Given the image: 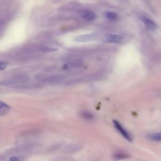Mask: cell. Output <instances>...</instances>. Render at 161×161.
Returning a JSON list of instances; mask_svg holds the SVG:
<instances>
[{
	"mask_svg": "<svg viewBox=\"0 0 161 161\" xmlns=\"http://www.w3.org/2000/svg\"><path fill=\"white\" fill-rule=\"evenodd\" d=\"M113 123L114 124V126L115 127V129L117 130L118 132H120L122 136L124 137L127 141H129V142H132V138L130 135V133L123 128V126L121 125V123L118 122V121L114 120H113Z\"/></svg>",
	"mask_w": 161,
	"mask_h": 161,
	"instance_id": "1",
	"label": "cell"
},
{
	"mask_svg": "<svg viewBox=\"0 0 161 161\" xmlns=\"http://www.w3.org/2000/svg\"><path fill=\"white\" fill-rule=\"evenodd\" d=\"M95 34H84V35H80L74 38V40L77 42H90L95 39Z\"/></svg>",
	"mask_w": 161,
	"mask_h": 161,
	"instance_id": "2",
	"label": "cell"
},
{
	"mask_svg": "<svg viewBox=\"0 0 161 161\" xmlns=\"http://www.w3.org/2000/svg\"><path fill=\"white\" fill-rule=\"evenodd\" d=\"M140 20H142V22L149 30L153 31L157 29V25L156 23L155 22H153L151 19L147 18L145 17H140Z\"/></svg>",
	"mask_w": 161,
	"mask_h": 161,
	"instance_id": "3",
	"label": "cell"
},
{
	"mask_svg": "<svg viewBox=\"0 0 161 161\" xmlns=\"http://www.w3.org/2000/svg\"><path fill=\"white\" fill-rule=\"evenodd\" d=\"M123 38L122 36L119 35L109 34L106 38V42L111 43H120L122 42Z\"/></svg>",
	"mask_w": 161,
	"mask_h": 161,
	"instance_id": "4",
	"label": "cell"
},
{
	"mask_svg": "<svg viewBox=\"0 0 161 161\" xmlns=\"http://www.w3.org/2000/svg\"><path fill=\"white\" fill-rule=\"evenodd\" d=\"M82 18L85 20L87 22H91L94 20L96 18V14L95 13L91 11H85L83 12L81 15Z\"/></svg>",
	"mask_w": 161,
	"mask_h": 161,
	"instance_id": "5",
	"label": "cell"
},
{
	"mask_svg": "<svg viewBox=\"0 0 161 161\" xmlns=\"http://www.w3.org/2000/svg\"><path fill=\"white\" fill-rule=\"evenodd\" d=\"M11 110V107L6 103L0 101V117H3L8 114Z\"/></svg>",
	"mask_w": 161,
	"mask_h": 161,
	"instance_id": "6",
	"label": "cell"
},
{
	"mask_svg": "<svg viewBox=\"0 0 161 161\" xmlns=\"http://www.w3.org/2000/svg\"><path fill=\"white\" fill-rule=\"evenodd\" d=\"M113 159L115 160H123L125 159L126 158L129 157V155L123 152H117L115 153L113 155Z\"/></svg>",
	"mask_w": 161,
	"mask_h": 161,
	"instance_id": "7",
	"label": "cell"
},
{
	"mask_svg": "<svg viewBox=\"0 0 161 161\" xmlns=\"http://www.w3.org/2000/svg\"><path fill=\"white\" fill-rule=\"evenodd\" d=\"M148 138L153 141H161V132L150 134L148 135Z\"/></svg>",
	"mask_w": 161,
	"mask_h": 161,
	"instance_id": "8",
	"label": "cell"
},
{
	"mask_svg": "<svg viewBox=\"0 0 161 161\" xmlns=\"http://www.w3.org/2000/svg\"><path fill=\"white\" fill-rule=\"evenodd\" d=\"M105 17L109 20H113L117 18V15L115 13L108 11L105 13Z\"/></svg>",
	"mask_w": 161,
	"mask_h": 161,
	"instance_id": "9",
	"label": "cell"
},
{
	"mask_svg": "<svg viewBox=\"0 0 161 161\" xmlns=\"http://www.w3.org/2000/svg\"><path fill=\"white\" fill-rule=\"evenodd\" d=\"M81 117L84 118V119L88 120H91L94 118V116L92 115V114L90 112L88 111H84L81 113Z\"/></svg>",
	"mask_w": 161,
	"mask_h": 161,
	"instance_id": "10",
	"label": "cell"
},
{
	"mask_svg": "<svg viewBox=\"0 0 161 161\" xmlns=\"http://www.w3.org/2000/svg\"><path fill=\"white\" fill-rule=\"evenodd\" d=\"M7 63L5 61H0V71L5 70L6 68H7Z\"/></svg>",
	"mask_w": 161,
	"mask_h": 161,
	"instance_id": "11",
	"label": "cell"
},
{
	"mask_svg": "<svg viewBox=\"0 0 161 161\" xmlns=\"http://www.w3.org/2000/svg\"><path fill=\"white\" fill-rule=\"evenodd\" d=\"M10 161H20V160L16 157H11L10 159Z\"/></svg>",
	"mask_w": 161,
	"mask_h": 161,
	"instance_id": "12",
	"label": "cell"
}]
</instances>
